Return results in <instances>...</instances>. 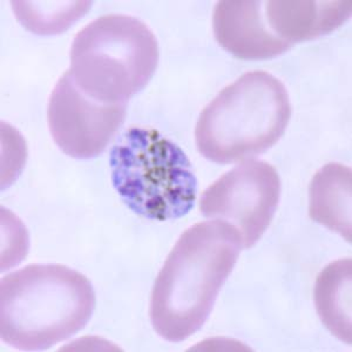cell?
<instances>
[{
    "instance_id": "obj_1",
    "label": "cell",
    "mask_w": 352,
    "mask_h": 352,
    "mask_svg": "<svg viewBox=\"0 0 352 352\" xmlns=\"http://www.w3.org/2000/svg\"><path fill=\"white\" fill-rule=\"evenodd\" d=\"M242 248L224 221L200 222L181 235L153 287L149 316L159 336L180 343L204 327Z\"/></svg>"
},
{
    "instance_id": "obj_2",
    "label": "cell",
    "mask_w": 352,
    "mask_h": 352,
    "mask_svg": "<svg viewBox=\"0 0 352 352\" xmlns=\"http://www.w3.org/2000/svg\"><path fill=\"white\" fill-rule=\"evenodd\" d=\"M96 292L87 277L63 264H30L0 282V335L21 351H43L87 325Z\"/></svg>"
},
{
    "instance_id": "obj_3",
    "label": "cell",
    "mask_w": 352,
    "mask_h": 352,
    "mask_svg": "<svg viewBox=\"0 0 352 352\" xmlns=\"http://www.w3.org/2000/svg\"><path fill=\"white\" fill-rule=\"evenodd\" d=\"M292 116L287 88L265 71H252L223 88L201 112L195 140L201 155L219 164L260 155L285 134Z\"/></svg>"
},
{
    "instance_id": "obj_4",
    "label": "cell",
    "mask_w": 352,
    "mask_h": 352,
    "mask_svg": "<svg viewBox=\"0 0 352 352\" xmlns=\"http://www.w3.org/2000/svg\"><path fill=\"white\" fill-rule=\"evenodd\" d=\"M151 28L134 16L109 14L76 33L68 72L76 87L96 100L127 104L144 89L159 64Z\"/></svg>"
},
{
    "instance_id": "obj_5",
    "label": "cell",
    "mask_w": 352,
    "mask_h": 352,
    "mask_svg": "<svg viewBox=\"0 0 352 352\" xmlns=\"http://www.w3.org/2000/svg\"><path fill=\"white\" fill-rule=\"evenodd\" d=\"M114 188L131 210L151 220L180 219L192 210L197 179L186 153L159 131L131 127L111 151Z\"/></svg>"
},
{
    "instance_id": "obj_6",
    "label": "cell",
    "mask_w": 352,
    "mask_h": 352,
    "mask_svg": "<svg viewBox=\"0 0 352 352\" xmlns=\"http://www.w3.org/2000/svg\"><path fill=\"white\" fill-rule=\"evenodd\" d=\"M280 197V179L265 161H245L206 189L199 208L204 217L227 222L236 229L242 247L258 242L275 217Z\"/></svg>"
},
{
    "instance_id": "obj_7",
    "label": "cell",
    "mask_w": 352,
    "mask_h": 352,
    "mask_svg": "<svg viewBox=\"0 0 352 352\" xmlns=\"http://www.w3.org/2000/svg\"><path fill=\"white\" fill-rule=\"evenodd\" d=\"M127 104H104L76 87L68 71L53 88L48 129L66 155L88 160L100 155L124 124Z\"/></svg>"
},
{
    "instance_id": "obj_8",
    "label": "cell",
    "mask_w": 352,
    "mask_h": 352,
    "mask_svg": "<svg viewBox=\"0 0 352 352\" xmlns=\"http://www.w3.org/2000/svg\"><path fill=\"white\" fill-rule=\"evenodd\" d=\"M212 30L221 47L243 60L272 59L292 47L274 31L265 1L221 0L212 14Z\"/></svg>"
},
{
    "instance_id": "obj_9",
    "label": "cell",
    "mask_w": 352,
    "mask_h": 352,
    "mask_svg": "<svg viewBox=\"0 0 352 352\" xmlns=\"http://www.w3.org/2000/svg\"><path fill=\"white\" fill-rule=\"evenodd\" d=\"M346 1H265L274 31L289 45L312 41L333 32L351 16Z\"/></svg>"
},
{
    "instance_id": "obj_10",
    "label": "cell",
    "mask_w": 352,
    "mask_h": 352,
    "mask_svg": "<svg viewBox=\"0 0 352 352\" xmlns=\"http://www.w3.org/2000/svg\"><path fill=\"white\" fill-rule=\"evenodd\" d=\"M310 217L314 222L340 234L348 243L352 235V170L348 166L330 162L312 177Z\"/></svg>"
},
{
    "instance_id": "obj_11",
    "label": "cell",
    "mask_w": 352,
    "mask_h": 352,
    "mask_svg": "<svg viewBox=\"0 0 352 352\" xmlns=\"http://www.w3.org/2000/svg\"><path fill=\"white\" fill-rule=\"evenodd\" d=\"M351 258L333 261L317 277L314 298L323 324L351 345Z\"/></svg>"
}]
</instances>
